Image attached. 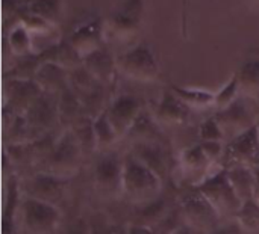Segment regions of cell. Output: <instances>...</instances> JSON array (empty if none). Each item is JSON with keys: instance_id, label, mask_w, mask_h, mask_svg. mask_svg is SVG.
I'll use <instances>...</instances> for the list:
<instances>
[{"instance_id": "6da1fadb", "label": "cell", "mask_w": 259, "mask_h": 234, "mask_svg": "<svg viewBox=\"0 0 259 234\" xmlns=\"http://www.w3.org/2000/svg\"><path fill=\"white\" fill-rule=\"evenodd\" d=\"M164 180L144 162L134 154H124L123 166V189L121 195L132 206L144 204L162 195Z\"/></svg>"}, {"instance_id": "7a4b0ae2", "label": "cell", "mask_w": 259, "mask_h": 234, "mask_svg": "<svg viewBox=\"0 0 259 234\" xmlns=\"http://www.w3.org/2000/svg\"><path fill=\"white\" fill-rule=\"evenodd\" d=\"M62 222L58 204L23 195L17 213L18 234H56Z\"/></svg>"}, {"instance_id": "3957f363", "label": "cell", "mask_w": 259, "mask_h": 234, "mask_svg": "<svg viewBox=\"0 0 259 234\" xmlns=\"http://www.w3.org/2000/svg\"><path fill=\"white\" fill-rule=\"evenodd\" d=\"M217 209L222 218H237L244 203L232 188L228 169L223 165L215 166L197 186H194Z\"/></svg>"}, {"instance_id": "277c9868", "label": "cell", "mask_w": 259, "mask_h": 234, "mask_svg": "<svg viewBox=\"0 0 259 234\" xmlns=\"http://www.w3.org/2000/svg\"><path fill=\"white\" fill-rule=\"evenodd\" d=\"M83 148L71 127H65L56 138L50 153L42 160L44 171H50L64 177L73 179L83 157Z\"/></svg>"}, {"instance_id": "5b68a950", "label": "cell", "mask_w": 259, "mask_h": 234, "mask_svg": "<svg viewBox=\"0 0 259 234\" xmlns=\"http://www.w3.org/2000/svg\"><path fill=\"white\" fill-rule=\"evenodd\" d=\"M144 0H123L103 18L106 41L127 42L138 36L144 18Z\"/></svg>"}, {"instance_id": "8992f818", "label": "cell", "mask_w": 259, "mask_h": 234, "mask_svg": "<svg viewBox=\"0 0 259 234\" xmlns=\"http://www.w3.org/2000/svg\"><path fill=\"white\" fill-rule=\"evenodd\" d=\"M118 74L141 83H152L159 77V64L147 42H138L117 56Z\"/></svg>"}, {"instance_id": "52a82bcc", "label": "cell", "mask_w": 259, "mask_h": 234, "mask_svg": "<svg viewBox=\"0 0 259 234\" xmlns=\"http://www.w3.org/2000/svg\"><path fill=\"white\" fill-rule=\"evenodd\" d=\"M124 156L114 150L99 151L93 165V183L96 191L105 198H117L123 189Z\"/></svg>"}, {"instance_id": "ba28073f", "label": "cell", "mask_w": 259, "mask_h": 234, "mask_svg": "<svg viewBox=\"0 0 259 234\" xmlns=\"http://www.w3.org/2000/svg\"><path fill=\"white\" fill-rule=\"evenodd\" d=\"M178 206L181 209L184 221L199 233H206L222 222V215L196 188L187 192L181 198Z\"/></svg>"}, {"instance_id": "9c48e42d", "label": "cell", "mask_w": 259, "mask_h": 234, "mask_svg": "<svg viewBox=\"0 0 259 234\" xmlns=\"http://www.w3.org/2000/svg\"><path fill=\"white\" fill-rule=\"evenodd\" d=\"M70 182H71L70 177H64L50 171L39 169L30 177H27L26 180H21V186L24 195L58 204L59 201L64 200Z\"/></svg>"}, {"instance_id": "30bf717a", "label": "cell", "mask_w": 259, "mask_h": 234, "mask_svg": "<svg viewBox=\"0 0 259 234\" xmlns=\"http://www.w3.org/2000/svg\"><path fill=\"white\" fill-rule=\"evenodd\" d=\"M143 103L140 98L131 94H120L114 97L109 104L105 107L106 115L115 129L120 139H126L129 132L132 130L135 121L138 120L140 113L143 112Z\"/></svg>"}, {"instance_id": "8fae6325", "label": "cell", "mask_w": 259, "mask_h": 234, "mask_svg": "<svg viewBox=\"0 0 259 234\" xmlns=\"http://www.w3.org/2000/svg\"><path fill=\"white\" fill-rule=\"evenodd\" d=\"M41 95L42 89L35 80L6 79L3 112L12 115H24Z\"/></svg>"}, {"instance_id": "7c38bea8", "label": "cell", "mask_w": 259, "mask_h": 234, "mask_svg": "<svg viewBox=\"0 0 259 234\" xmlns=\"http://www.w3.org/2000/svg\"><path fill=\"white\" fill-rule=\"evenodd\" d=\"M30 129L33 130L36 139L50 133L53 127L61 123L59 118V94H47L42 95L29 107L24 113Z\"/></svg>"}, {"instance_id": "4fadbf2b", "label": "cell", "mask_w": 259, "mask_h": 234, "mask_svg": "<svg viewBox=\"0 0 259 234\" xmlns=\"http://www.w3.org/2000/svg\"><path fill=\"white\" fill-rule=\"evenodd\" d=\"M259 157V135L256 126L238 133L226 142L223 166L253 165Z\"/></svg>"}, {"instance_id": "5bb4252c", "label": "cell", "mask_w": 259, "mask_h": 234, "mask_svg": "<svg viewBox=\"0 0 259 234\" xmlns=\"http://www.w3.org/2000/svg\"><path fill=\"white\" fill-rule=\"evenodd\" d=\"M249 100L250 98L240 95L232 104H229L228 107L217 110L214 113L228 139H231V138L237 136L238 133L250 129L252 126H255L256 116L252 113V109L249 106Z\"/></svg>"}, {"instance_id": "9a60e30c", "label": "cell", "mask_w": 259, "mask_h": 234, "mask_svg": "<svg viewBox=\"0 0 259 234\" xmlns=\"http://www.w3.org/2000/svg\"><path fill=\"white\" fill-rule=\"evenodd\" d=\"M70 45L85 59L91 53L100 50L106 44L103 18H93L76 26L74 30L65 38Z\"/></svg>"}, {"instance_id": "2e32d148", "label": "cell", "mask_w": 259, "mask_h": 234, "mask_svg": "<svg viewBox=\"0 0 259 234\" xmlns=\"http://www.w3.org/2000/svg\"><path fill=\"white\" fill-rule=\"evenodd\" d=\"M178 169L184 179H187L191 186H197L215 166L205 154L200 142L184 148L176 159Z\"/></svg>"}, {"instance_id": "e0dca14e", "label": "cell", "mask_w": 259, "mask_h": 234, "mask_svg": "<svg viewBox=\"0 0 259 234\" xmlns=\"http://www.w3.org/2000/svg\"><path fill=\"white\" fill-rule=\"evenodd\" d=\"M152 115L161 126H185L193 110L171 91L168 86L159 97V100L155 103V106L150 109Z\"/></svg>"}, {"instance_id": "ac0fdd59", "label": "cell", "mask_w": 259, "mask_h": 234, "mask_svg": "<svg viewBox=\"0 0 259 234\" xmlns=\"http://www.w3.org/2000/svg\"><path fill=\"white\" fill-rule=\"evenodd\" d=\"M147 166H150L164 182L171 169V157L167 145L162 139L158 141H141L132 142V148L129 151Z\"/></svg>"}, {"instance_id": "d6986e66", "label": "cell", "mask_w": 259, "mask_h": 234, "mask_svg": "<svg viewBox=\"0 0 259 234\" xmlns=\"http://www.w3.org/2000/svg\"><path fill=\"white\" fill-rule=\"evenodd\" d=\"M21 179L15 174L5 179L3 186V204H2V234H18L17 231V213L23 200Z\"/></svg>"}, {"instance_id": "ffe728a7", "label": "cell", "mask_w": 259, "mask_h": 234, "mask_svg": "<svg viewBox=\"0 0 259 234\" xmlns=\"http://www.w3.org/2000/svg\"><path fill=\"white\" fill-rule=\"evenodd\" d=\"M83 67L102 85H109L118 73L117 57L112 56L111 51L106 50V47L87 56L83 59Z\"/></svg>"}, {"instance_id": "44dd1931", "label": "cell", "mask_w": 259, "mask_h": 234, "mask_svg": "<svg viewBox=\"0 0 259 234\" xmlns=\"http://www.w3.org/2000/svg\"><path fill=\"white\" fill-rule=\"evenodd\" d=\"M35 82L39 85L42 92L47 94H61L70 86L68 71L53 62H42L35 76Z\"/></svg>"}, {"instance_id": "7402d4cb", "label": "cell", "mask_w": 259, "mask_h": 234, "mask_svg": "<svg viewBox=\"0 0 259 234\" xmlns=\"http://www.w3.org/2000/svg\"><path fill=\"white\" fill-rule=\"evenodd\" d=\"M173 207L168 204L164 195H159L155 200H150L144 204L134 206V213H132V221L131 222H138L150 227H156L171 210Z\"/></svg>"}, {"instance_id": "603a6c76", "label": "cell", "mask_w": 259, "mask_h": 234, "mask_svg": "<svg viewBox=\"0 0 259 234\" xmlns=\"http://www.w3.org/2000/svg\"><path fill=\"white\" fill-rule=\"evenodd\" d=\"M5 48L9 50L12 57H21L35 53L33 38L21 23H12L5 33Z\"/></svg>"}, {"instance_id": "cb8c5ba5", "label": "cell", "mask_w": 259, "mask_h": 234, "mask_svg": "<svg viewBox=\"0 0 259 234\" xmlns=\"http://www.w3.org/2000/svg\"><path fill=\"white\" fill-rule=\"evenodd\" d=\"M228 177L235 189L237 195L241 198V201L246 204L253 200V191H255V172L252 165H235L228 166Z\"/></svg>"}, {"instance_id": "d4e9b609", "label": "cell", "mask_w": 259, "mask_h": 234, "mask_svg": "<svg viewBox=\"0 0 259 234\" xmlns=\"http://www.w3.org/2000/svg\"><path fill=\"white\" fill-rule=\"evenodd\" d=\"M170 88L191 110H205V109L214 107L215 92H212L209 89L181 86L176 83H171Z\"/></svg>"}, {"instance_id": "484cf974", "label": "cell", "mask_w": 259, "mask_h": 234, "mask_svg": "<svg viewBox=\"0 0 259 234\" xmlns=\"http://www.w3.org/2000/svg\"><path fill=\"white\" fill-rule=\"evenodd\" d=\"M93 132H94V141H96V151H108L112 150V147L121 141L117 135L115 129L112 127L106 110L103 109L100 113L93 116Z\"/></svg>"}, {"instance_id": "4316f807", "label": "cell", "mask_w": 259, "mask_h": 234, "mask_svg": "<svg viewBox=\"0 0 259 234\" xmlns=\"http://www.w3.org/2000/svg\"><path fill=\"white\" fill-rule=\"evenodd\" d=\"M241 95L247 98H259V57H250L244 61L235 71Z\"/></svg>"}, {"instance_id": "83f0119b", "label": "cell", "mask_w": 259, "mask_h": 234, "mask_svg": "<svg viewBox=\"0 0 259 234\" xmlns=\"http://www.w3.org/2000/svg\"><path fill=\"white\" fill-rule=\"evenodd\" d=\"M159 123L155 120L150 110H144L140 113L138 120L135 121L132 130L129 132L127 138L132 142H141V141H158L162 139Z\"/></svg>"}, {"instance_id": "f1b7e54d", "label": "cell", "mask_w": 259, "mask_h": 234, "mask_svg": "<svg viewBox=\"0 0 259 234\" xmlns=\"http://www.w3.org/2000/svg\"><path fill=\"white\" fill-rule=\"evenodd\" d=\"M42 65L39 53H32L27 56L15 57L11 68L6 71V79H21V80H35V76Z\"/></svg>"}, {"instance_id": "f546056e", "label": "cell", "mask_w": 259, "mask_h": 234, "mask_svg": "<svg viewBox=\"0 0 259 234\" xmlns=\"http://www.w3.org/2000/svg\"><path fill=\"white\" fill-rule=\"evenodd\" d=\"M26 11L41 17L56 27L62 15V0H27Z\"/></svg>"}, {"instance_id": "4dcf8cb0", "label": "cell", "mask_w": 259, "mask_h": 234, "mask_svg": "<svg viewBox=\"0 0 259 234\" xmlns=\"http://www.w3.org/2000/svg\"><path fill=\"white\" fill-rule=\"evenodd\" d=\"M240 95H241L240 82H238L237 74L234 73V74L223 83V86L215 92V100H214V107H215V110H222V109L228 107V106L232 104Z\"/></svg>"}, {"instance_id": "1f68e13d", "label": "cell", "mask_w": 259, "mask_h": 234, "mask_svg": "<svg viewBox=\"0 0 259 234\" xmlns=\"http://www.w3.org/2000/svg\"><path fill=\"white\" fill-rule=\"evenodd\" d=\"M199 139L200 141H225V132L222 129V126L219 124L215 115L208 116L206 120H203L199 126Z\"/></svg>"}, {"instance_id": "d6a6232c", "label": "cell", "mask_w": 259, "mask_h": 234, "mask_svg": "<svg viewBox=\"0 0 259 234\" xmlns=\"http://www.w3.org/2000/svg\"><path fill=\"white\" fill-rule=\"evenodd\" d=\"M237 219L243 224V227L247 231L259 233V206L253 200L243 206V209L237 215Z\"/></svg>"}, {"instance_id": "836d02e7", "label": "cell", "mask_w": 259, "mask_h": 234, "mask_svg": "<svg viewBox=\"0 0 259 234\" xmlns=\"http://www.w3.org/2000/svg\"><path fill=\"white\" fill-rule=\"evenodd\" d=\"M90 234H118V225H114L103 213H94L88 218Z\"/></svg>"}, {"instance_id": "e575fe53", "label": "cell", "mask_w": 259, "mask_h": 234, "mask_svg": "<svg viewBox=\"0 0 259 234\" xmlns=\"http://www.w3.org/2000/svg\"><path fill=\"white\" fill-rule=\"evenodd\" d=\"M200 145L208 156V159L214 165H223L225 153H226V144L225 141H200Z\"/></svg>"}, {"instance_id": "d590c367", "label": "cell", "mask_w": 259, "mask_h": 234, "mask_svg": "<svg viewBox=\"0 0 259 234\" xmlns=\"http://www.w3.org/2000/svg\"><path fill=\"white\" fill-rule=\"evenodd\" d=\"M247 230L243 227V224L237 219V218H229L225 222H220L219 225H215L214 228L208 230L203 234H246Z\"/></svg>"}, {"instance_id": "8d00e7d4", "label": "cell", "mask_w": 259, "mask_h": 234, "mask_svg": "<svg viewBox=\"0 0 259 234\" xmlns=\"http://www.w3.org/2000/svg\"><path fill=\"white\" fill-rule=\"evenodd\" d=\"M64 234H90V222L88 218H76L68 224Z\"/></svg>"}, {"instance_id": "74e56055", "label": "cell", "mask_w": 259, "mask_h": 234, "mask_svg": "<svg viewBox=\"0 0 259 234\" xmlns=\"http://www.w3.org/2000/svg\"><path fill=\"white\" fill-rule=\"evenodd\" d=\"M124 233L126 234H159L155 227L138 224V222H127L124 225Z\"/></svg>"}, {"instance_id": "f35d334b", "label": "cell", "mask_w": 259, "mask_h": 234, "mask_svg": "<svg viewBox=\"0 0 259 234\" xmlns=\"http://www.w3.org/2000/svg\"><path fill=\"white\" fill-rule=\"evenodd\" d=\"M170 234H199L197 230H194L191 225H188L187 222H184V224H181L176 230H173Z\"/></svg>"}, {"instance_id": "ab89813d", "label": "cell", "mask_w": 259, "mask_h": 234, "mask_svg": "<svg viewBox=\"0 0 259 234\" xmlns=\"http://www.w3.org/2000/svg\"><path fill=\"white\" fill-rule=\"evenodd\" d=\"M253 166V165H252ZM253 172H255V191H253V201L259 206V168L253 166Z\"/></svg>"}, {"instance_id": "60d3db41", "label": "cell", "mask_w": 259, "mask_h": 234, "mask_svg": "<svg viewBox=\"0 0 259 234\" xmlns=\"http://www.w3.org/2000/svg\"><path fill=\"white\" fill-rule=\"evenodd\" d=\"M255 126H256V130H258V135H259V115L256 116V121H255Z\"/></svg>"}, {"instance_id": "b9f144b4", "label": "cell", "mask_w": 259, "mask_h": 234, "mask_svg": "<svg viewBox=\"0 0 259 234\" xmlns=\"http://www.w3.org/2000/svg\"><path fill=\"white\" fill-rule=\"evenodd\" d=\"M118 234H126L124 233V227H118Z\"/></svg>"}, {"instance_id": "7bdbcfd3", "label": "cell", "mask_w": 259, "mask_h": 234, "mask_svg": "<svg viewBox=\"0 0 259 234\" xmlns=\"http://www.w3.org/2000/svg\"><path fill=\"white\" fill-rule=\"evenodd\" d=\"M253 166H258V168H259V157H258V160H256V162L253 163Z\"/></svg>"}, {"instance_id": "ee69618b", "label": "cell", "mask_w": 259, "mask_h": 234, "mask_svg": "<svg viewBox=\"0 0 259 234\" xmlns=\"http://www.w3.org/2000/svg\"><path fill=\"white\" fill-rule=\"evenodd\" d=\"M256 2H259V0H256Z\"/></svg>"}]
</instances>
